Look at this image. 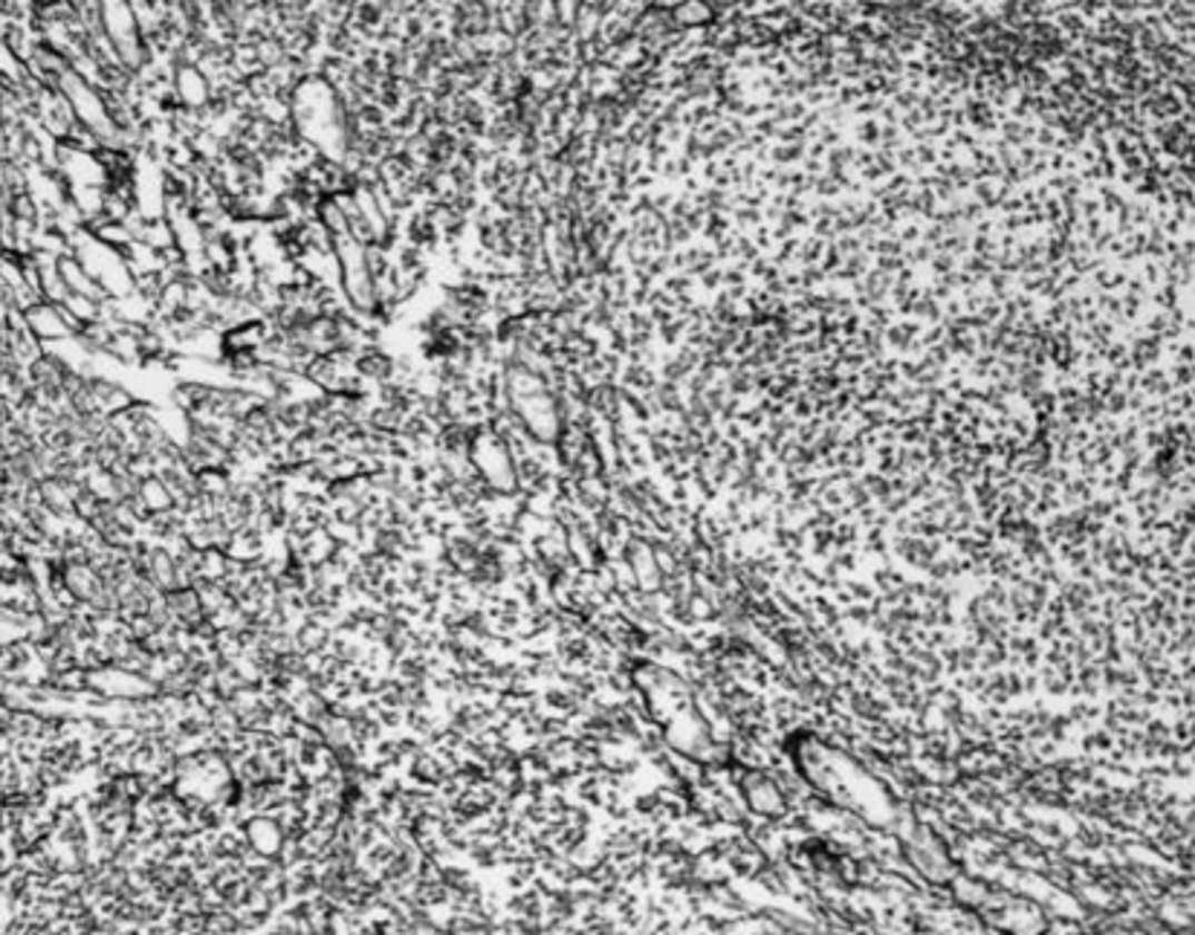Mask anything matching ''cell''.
Masks as SVG:
<instances>
[{
  "label": "cell",
  "mask_w": 1195,
  "mask_h": 935,
  "mask_svg": "<svg viewBox=\"0 0 1195 935\" xmlns=\"http://www.w3.org/2000/svg\"><path fill=\"white\" fill-rule=\"evenodd\" d=\"M102 23L105 38L110 50L119 59V65L128 73H137L146 61V32L139 27L137 12L128 3H102Z\"/></svg>",
  "instance_id": "obj_1"
},
{
  "label": "cell",
  "mask_w": 1195,
  "mask_h": 935,
  "mask_svg": "<svg viewBox=\"0 0 1195 935\" xmlns=\"http://www.w3.org/2000/svg\"><path fill=\"white\" fill-rule=\"evenodd\" d=\"M177 88H180L182 102L191 105V108H200V105L209 102V81H206V76H200V70H197L195 65L180 67Z\"/></svg>",
  "instance_id": "obj_2"
}]
</instances>
